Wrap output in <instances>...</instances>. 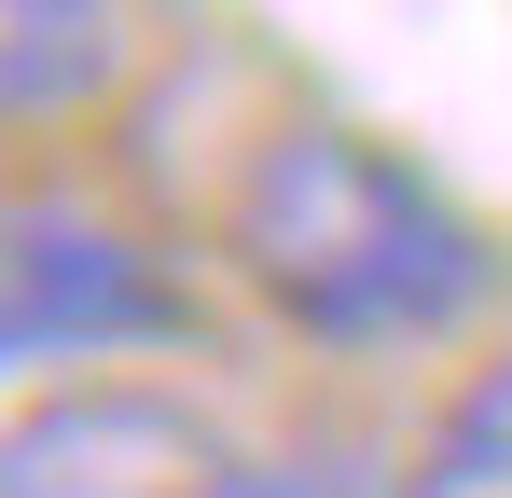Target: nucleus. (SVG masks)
Returning a JSON list of instances; mask_svg holds the SVG:
<instances>
[{"mask_svg":"<svg viewBox=\"0 0 512 498\" xmlns=\"http://www.w3.org/2000/svg\"><path fill=\"white\" fill-rule=\"evenodd\" d=\"M236 277L291 332H333V346H429L485 305V236L471 208L416 180L402 153L346 139V125H291L263 139L250 180H236Z\"/></svg>","mask_w":512,"mask_h":498,"instance_id":"obj_1","label":"nucleus"},{"mask_svg":"<svg viewBox=\"0 0 512 498\" xmlns=\"http://www.w3.org/2000/svg\"><path fill=\"white\" fill-rule=\"evenodd\" d=\"M167 332H180V291L125 222H97L70 194H0V374L125 360V346H167Z\"/></svg>","mask_w":512,"mask_h":498,"instance_id":"obj_2","label":"nucleus"},{"mask_svg":"<svg viewBox=\"0 0 512 498\" xmlns=\"http://www.w3.org/2000/svg\"><path fill=\"white\" fill-rule=\"evenodd\" d=\"M222 429L167 388L84 374L56 402L0 415V498H222Z\"/></svg>","mask_w":512,"mask_h":498,"instance_id":"obj_3","label":"nucleus"},{"mask_svg":"<svg viewBox=\"0 0 512 498\" xmlns=\"http://www.w3.org/2000/svg\"><path fill=\"white\" fill-rule=\"evenodd\" d=\"M125 83V0H0V125H56Z\"/></svg>","mask_w":512,"mask_h":498,"instance_id":"obj_4","label":"nucleus"},{"mask_svg":"<svg viewBox=\"0 0 512 498\" xmlns=\"http://www.w3.org/2000/svg\"><path fill=\"white\" fill-rule=\"evenodd\" d=\"M429 498H512V360L443 415V457H429Z\"/></svg>","mask_w":512,"mask_h":498,"instance_id":"obj_5","label":"nucleus"},{"mask_svg":"<svg viewBox=\"0 0 512 498\" xmlns=\"http://www.w3.org/2000/svg\"><path fill=\"white\" fill-rule=\"evenodd\" d=\"M222 498H388V485H374L360 457H236Z\"/></svg>","mask_w":512,"mask_h":498,"instance_id":"obj_6","label":"nucleus"}]
</instances>
